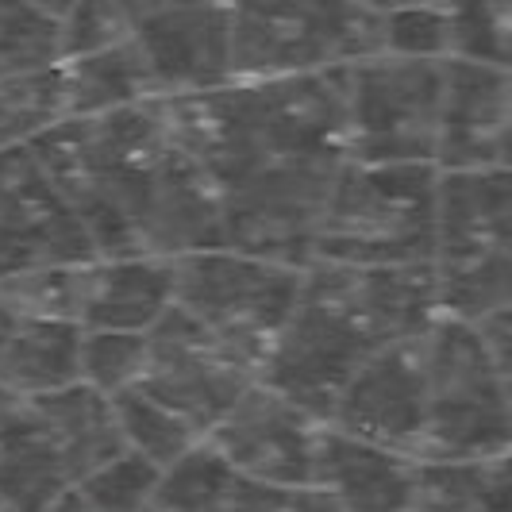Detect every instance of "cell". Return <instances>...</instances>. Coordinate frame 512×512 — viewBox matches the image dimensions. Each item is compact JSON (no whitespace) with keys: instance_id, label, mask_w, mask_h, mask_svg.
<instances>
[{"instance_id":"cell-1","label":"cell","mask_w":512,"mask_h":512,"mask_svg":"<svg viewBox=\"0 0 512 512\" xmlns=\"http://www.w3.org/2000/svg\"><path fill=\"white\" fill-rule=\"evenodd\" d=\"M162 104L174 139L220 197L224 247L308 266L347 166L343 70L235 77Z\"/></svg>"},{"instance_id":"cell-2","label":"cell","mask_w":512,"mask_h":512,"mask_svg":"<svg viewBox=\"0 0 512 512\" xmlns=\"http://www.w3.org/2000/svg\"><path fill=\"white\" fill-rule=\"evenodd\" d=\"M31 147L89 228L97 258L224 247L220 197L174 139L162 97L70 116Z\"/></svg>"},{"instance_id":"cell-3","label":"cell","mask_w":512,"mask_h":512,"mask_svg":"<svg viewBox=\"0 0 512 512\" xmlns=\"http://www.w3.org/2000/svg\"><path fill=\"white\" fill-rule=\"evenodd\" d=\"M447 316L436 262L409 266H335L312 258L301 297L289 312L258 378L324 424L366 359L397 339H420Z\"/></svg>"},{"instance_id":"cell-4","label":"cell","mask_w":512,"mask_h":512,"mask_svg":"<svg viewBox=\"0 0 512 512\" xmlns=\"http://www.w3.org/2000/svg\"><path fill=\"white\" fill-rule=\"evenodd\" d=\"M439 181L432 162H355L339 170L312 258L335 266L436 262Z\"/></svg>"},{"instance_id":"cell-5","label":"cell","mask_w":512,"mask_h":512,"mask_svg":"<svg viewBox=\"0 0 512 512\" xmlns=\"http://www.w3.org/2000/svg\"><path fill=\"white\" fill-rule=\"evenodd\" d=\"M436 274L447 316L512 305V170H443Z\"/></svg>"},{"instance_id":"cell-6","label":"cell","mask_w":512,"mask_h":512,"mask_svg":"<svg viewBox=\"0 0 512 512\" xmlns=\"http://www.w3.org/2000/svg\"><path fill=\"white\" fill-rule=\"evenodd\" d=\"M428 420L416 459L512 451V389L474 320L443 316L424 335Z\"/></svg>"},{"instance_id":"cell-7","label":"cell","mask_w":512,"mask_h":512,"mask_svg":"<svg viewBox=\"0 0 512 512\" xmlns=\"http://www.w3.org/2000/svg\"><path fill=\"white\" fill-rule=\"evenodd\" d=\"M235 77L343 70L382 51V16L366 0H231Z\"/></svg>"},{"instance_id":"cell-8","label":"cell","mask_w":512,"mask_h":512,"mask_svg":"<svg viewBox=\"0 0 512 512\" xmlns=\"http://www.w3.org/2000/svg\"><path fill=\"white\" fill-rule=\"evenodd\" d=\"M443 85L447 58H405L374 51L343 66L347 158L436 166Z\"/></svg>"},{"instance_id":"cell-9","label":"cell","mask_w":512,"mask_h":512,"mask_svg":"<svg viewBox=\"0 0 512 512\" xmlns=\"http://www.w3.org/2000/svg\"><path fill=\"white\" fill-rule=\"evenodd\" d=\"M305 266L258 258L235 247H205L178 258V308L201 320L239 359L262 370L301 297Z\"/></svg>"},{"instance_id":"cell-10","label":"cell","mask_w":512,"mask_h":512,"mask_svg":"<svg viewBox=\"0 0 512 512\" xmlns=\"http://www.w3.org/2000/svg\"><path fill=\"white\" fill-rule=\"evenodd\" d=\"M97 247L31 143L0 151V278L39 266H81Z\"/></svg>"},{"instance_id":"cell-11","label":"cell","mask_w":512,"mask_h":512,"mask_svg":"<svg viewBox=\"0 0 512 512\" xmlns=\"http://www.w3.org/2000/svg\"><path fill=\"white\" fill-rule=\"evenodd\" d=\"M147 339L151 355L139 385L162 405L178 409L185 420H193L205 436H212V428L228 416L231 405L258 382L251 362L239 359L178 305L154 324Z\"/></svg>"},{"instance_id":"cell-12","label":"cell","mask_w":512,"mask_h":512,"mask_svg":"<svg viewBox=\"0 0 512 512\" xmlns=\"http://www.w3.org/2000/svg\"><path fill=\"white\" fill-rule=\"evenodd\" d=\"M324 436L328 424L320 416L258 378L212 428L208 443L247 478L293 493L316 482Z\"/></svg>"},{"instance_id":"cell-13","label":"cell","mask_w":512,"mask_h":512,"mask_svg":"<svg viewBox=\"0 0 512 512\" xmlns=\"http://www.w3.org/2000/svg\"><path fill=\"white\" fill-rule=\"evenodd\" d=\"M428 420V359H424V335L420 339H397L382 347L374 359L359 366V374L343 385L332 409L328 428L370 447L420 451Z\"/></svg>"},{"instance_id":"cell-14","label":"cell","mask_w":512,"mask_h":512,"mask_svg":"<svg viewBox=\"0 0 512 512\" xmlns=\"http://www.w3.org/2000/svg\"><path fill=\"white\" fill-rule=\"evenodd\" d=\"M143 47L162 97L205 93L235 81V31L231 0L193 4L154 16L131 31Z\"/></svg>"},{"instance_id":"cell-15","label":"cell","mask_w":512,"mask_h":512,"mask_svg":"<svg viewBox=\"0 0 512 512\" xmlns=\"http://www.w3.org/2000/svg\"><path fill=\"white\" fill-rule=\"evenodd\" d=\"M512 112V70L478 58H447L443 120H439V170H489L497 166L501 131Z\"/></svg>"},{"instance_id":"cell-16","label":"cell","mask_w":512,"mask_h":512,"mask_svg":"<svg viewBox=\"0 0 512 512\" xmlns=\"http://www.w3.org/2000/svg\"><path fill=\"white\" fill-rule=\"evenodd\" d=\"M178 305V258L124 255L85 266L81 328L151 332Z\"/></svg>"},{"instance_id":"cell-17","label":"cell","mask_w":512,"mask_h":512,"mask_svg":"<svg viewBox=\"0 0 512 512\" xmlns=\"http://www.w3.org/2000/svg\"><path fill=\"white\" fill-rule=\"evenodd\" d=\"M66 489H74V474L35 401L0 393V505L47 512Z\"/></svg>"},{"instance_id":"cell-18","label":"cell","mask_w":512,"mask_h":512,"mask_svg":"<svg viewBox=\"0 0 512 512\" xmlns=\"http://www.w3.org/2000/svg\"><path fill=\"white\" fill-rule=\"evenodd\" d=\"M316 482L328 486L347 512H412L416 509V459L370 447L328 428L320 447Z\"/></svg>"},{"instance_id":"cell-19","label":"cell","mask_w":512,"mask_h":512,"mask_svg":"<svg viewBox=\"0 0 512 512\" xmlns=\"http://www.w3.org/2000/svg\"><path fill=\"white\" fill-rule=\"evenodd\" d=\"M285 497L289 493L235 470L205 439L162 470L147 512H282Z\"/></svg>"},{"instance_id":"cell-20","label":"cell","mask_w":512,"mask_h":512,"mask_svg":"<svg viewBox=\"0 0 512 512\" xmlns=\"http://www.w3.org/2000/svg\"><path fill=\"white\" fill-rule=\"evenodd\" d=\"M27 401H35L51 436L58 439L66 466L74 474V486L85 474H93L97 466L116 459L120 451H128L116 401L101 389H93L89 382H74L66 389L43 393V397H27Z\"/></svg>"},{"instance_id":"cell-21","label":"cell","mask_w":512,"mask_h":512,"mask_svg":"<svg viewBox=\"0 0 512 512\" xmlns=\"http://www.w3.org/2000/svg\"><path fill=\"white\" fill-rule=\"evenodd\" d=\"M81 339L77 320H20L0 351V393L43 397L81 382Z\"/></svg>"},{"instance_id":"cell-22","label":"cell","mask_w":512,"mask_h":512,"mask_svg":"<svg viewBox=\"0 0 512 512\" xmlns=\"http://www.w3.org/2000/svg\"><path fill=\"white\" fill-rule=\"evenodd\" d=\"M62 77H66V120L70 116H101V112H116V108L162 97L151 62H147L143 47L135 43V35L108 51L62 62Z\"/></svg>"},{"instance_id":"cell-23","label":"cell","mask_w":512,"mask_h":512,"mask_svg":"<svg viewBox=\"0 0 512 512\" xmlns=\"http://www.w3.org/2000/svg\"><path fill=\"white\" fill-rule=\"evenodd\" d=\"M420 512H512V451L474 459H416Z\"/></svg>"},{"instance_id":"cell-24","label":"cell","mask_w":512,"mask_h":512,"mask_svg":"<svg viewBox=\"0 0 512 512\" xmlns=\"http://www.w3.org/2000/svg\"><path fill=\"white\" fill-rule=\"evenodd\" d=\"M66 120V77L62 62L31 74L0 77V151L35 143Z\"/></svg>"},{"instance_id":"cell-25","label":"cell","mask_w":512,"mask_h":512,"mask_svg":"<svg viewBox=\"0 0 512 512\" xmlns=\"http://www.w3.org/2000/svg\"><path fill=\"white\" fill-rule=\"evenodd\" d=\"M112 401H116V412H120V428H124L128 447L131 451H143L162 470L208 439L193 420H185L178 409L162 405L143 385L116 393Z\"/></svg>"},{"instance_id":"cell-26","label":"cell","mask_w":512,"mask_h":512,"mask_svg":"<svg viewBox=\"0 0 512 512\" xmlns=\"http://www.w3.org/2000/svg\"><path fill=\"white\" fill-rule=\"evenodd\" d=\"M85 266H39L0 278V297L20 320H77L85 297Z\"/></svg>"},{"instance_id":"cell-27","label":"cell","mask_w":512,"mask_h":512,"mask_svg":"<svg viewBox=\"0 0 512 512\" xmlns=\"http://www.w3.org/2000/svg\"><path fill=\"white\" fill-rule=\"evenodd\" d=\"M151 339L147 332H108V328H85L81 339V382L101 389L108 397L135 389L147 374Z\"/></svg>"},{"instance_id":"cell-28","label":"cell","mask_w":512,"mask_h":512,"mask_svg":"<svg viewBox=\"0 0 512 512\" xmlns=\"http://www.w3.org/2000/svg\"><path fill=\"white\" fill-rule=\"evenodd\" d=\"M162 482V466L151 462L143 451H120L116 459L85 474L77 489L81 497L101 512H147L154 501V489Z\"/></svg>"},{"instance_id":"cell-29","label":"cell","mask_w":512,"mask_h":512,"mask_svg":"<svg viewBox=\"0 0 512 512\" xmlns=\"http://www.w3.org/2000/svg\"><path fill=\"white\" fill-rule=\"evenodd\" d=\"M455 24V54L512 70V0H443Z\"/></svg>"},{"instance_id":"cell-30","label":"cell","mask_w":512,"mask_h":512,"mask_svg":"<svg viewBox=\"0 0 512 512\" xmlns=\"http://www.w3.org/2000/svg\"><path fill=\"white\" fill-rule=\"evenodd\" d=\"M382 51L405 58H451L455 24L447 4H416L382 16Z\"/></svg>"},{"instance_id":"cell-31","label":"cell","mask_w":512,"mask_h":512,"mask_svg":"<svg viewBox=\"0 0 512 512\" xmlns=\"http://www.w3.org/2000/svg\"><path fill=\"white\" fill-rule=\"evenodd\" d=\"M58 24H62V62L108 51L131 39V24L120 0H74V8Z\"/></svg>"},{"instance_id":"cell-32","label":"cell","mask_w":512,"mask_h":512,"mask_svg":"<svg viewBox=\"0 0 512 512\" xmlns=\"http://www.w3.org/2000/svg\"><path fill=\"white\" fill-rule=\"evenodd\" d=\"M478 328L486 335L489 351H493V359H497V366H501V374H505V382L512 389V305L482 316Z\"/></svg>"},{"instance_id":"cell-33","label":"cell","mask_w":512,"mask_h":512,"mask_svg":"<svg viewBox=\"0 0 512 512\" xmlns=\"http://www.w3.org/2000/svg\"><path fill=\"white\" fill-rule=\"evenodd\" d=\"M193 4H212V0H120V8H124V16H128L131 31L143 24V20L166 16V12H178V8H193Z\"/></svg>"},{"instance_id":"cell-34","label":"cell","mask_w":512,"mask_h":512,"mask_svg":"<svg viewBox=\"0 0 512 512\" xmlns=\"http://www.w3.org/2000/svg\"><path fill=\"white\" fill-rule=\"evenodd\" d=\"M47 512H101V509H93V505L81 497V489L74 486V489H66V493H62Z\"/></svg>"},{"instance_id":"cell-35","label":"cell","mask_w":512,"mask_h":512,"mask_svg":"<svg viewBox=\"0 0 512 512\" xmlns=\"http://www.w3.org/2000/svg\"><path fill=\"white\" fill-rule=\"evenodd\" d=\"M378 16H385V12H397V8H416V4H443V0H366Z\"/></svg>"},{"instance_id":"cell-36","label":"cell","mask_w":512,"mask_h":512,"mask_svg":"<svg viewBox=\"0 0 512 512\" xmlns=\"http://www.w3.org/2000/svg\"><path fill=\"white\" fill-rule=\"evenodd\" d=\"M24 4L39 8V12H47V16H54V20H62V16L74 8V0H24Z\"/></svg>"},{"instance_id":"cell-37","label":"cell","mask_w":512,"mask_h":512,"mask_svg":"<svg viewBox=\"0 0 512 512\" xmlns=\"http://www.w3.org/2000/svg\"><path fill=\"white\" fill-rule=\"evenodd\" d=\"M20 324V316L8 308V301L0 297V351H4V343H8V335H12V328Z\"/></svg>"},{"instance_id":"cell-38","label":"cell","mask_w":512,"mask_h":512,"mask_svg":"<svg viewBox=\"0 0 512 512\" xmlns=\"http://www.w3.org/2000/svg\"><path fill=\"white\" fill-rule=\"evenodd\" d=\"M497 166L512 170V112H509V124L501 131V147H497Z\"/></svg>"},{"instance_id":"cell-39","label":"cell","mask_w":512,"mask_h":512,"mask_svg":"<svg viewBox=\"0 0 512 512\" xmlns=\"http://www.w3.org/2000/svg\"><path fill=\"white\" fill-rule=\"evenodd\" d=\"M0 512H4V505H0Z\"/></svg>"},{"instance_id":"cell-40","label":"cell","mask_w":512,"mask_h":512,"mask_svg":"<svg viewBox=\"0 0 512 512\" xmlns=\"http://www.w3.org/2000/svg\"><path fill=\"white\" fill-rule=\"evenodd\" d=\"M412 512H420V509H412Z\"/></svg>"},{"instance_id":"cell-41","label":"cell","mask_w":512,"mask_h":512,"mask_svg":"<svg viewBox=\"0 0 512 512\" xmlns=\"http://www.w3.org/2000/svg\"><path fill=\"white\" fill-rule=\"evenodd\" d=\"M4 512H8V509H4Z\"/></svg>"},{"instance_id":"cell-42","label":"cell","mask_w":512,"mask_h":512,"mask_svg":"<svg viewBox=\"0 0 512 512\" xmlns=\"http://www.w3.org/2000/svg\"><path fill=\"white\" fill-rule=\"evenodd\" d=\"M282 512H285V509H282Z\"/></svg>"}]
</instances>
